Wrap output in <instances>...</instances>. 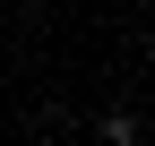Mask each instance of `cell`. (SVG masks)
I'll list each match as a JSON object with an SVG mask.
<instances>
[{"label": "cell", "instance_id": "obj_1", "mask_svg": "<svg viewBox=\"0 0 155 146\" xmlns=\"http://www.w3.org/2000/svg\"><path fill=\"white\" fill-rule=\"evenodd\" d=\"M95 138H104V146H147L155 120H138V112H104V120H95Z\"/></svg>", "mask_w": 155, "mask_h": 146}]
</instances>
